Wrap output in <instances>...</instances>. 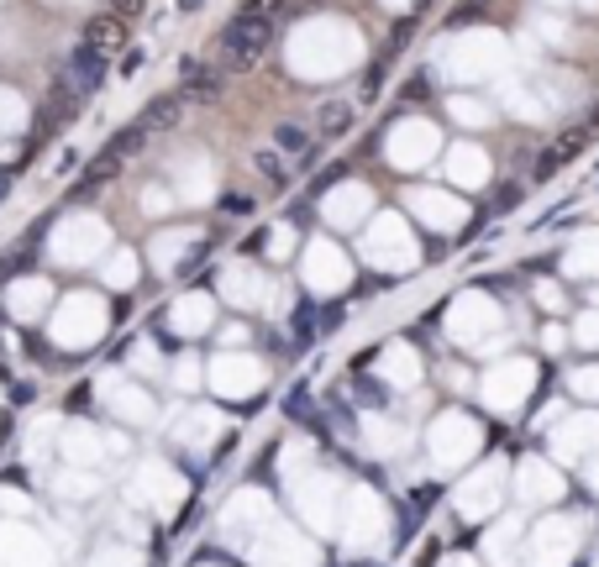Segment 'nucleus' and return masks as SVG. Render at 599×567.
Masks as SVG:
<instances>
[{
    "mask_svg": "<svg viewBox=\"0 0 599 567\" xmlns=\"http://www.w3.org/2000/svg\"><path fill=\"white\" fill-rule=\"evenodd\" d=\"M268 37H274V21H257V16H242L236 11V21H226V32H221V42H215V53H221V74H247V68H257V58L268 53Z\"/></svg>",
    "mask_w": 599,
    "mask_h": 567,
    "instance_id": "1",
    "label": "nucleus"
},
{
    "mask_svg": "<svg viewBox=\"0 0 599 567\" xmlns=\"http://www.w3.org/2000/svg\"><path fill=\"white\" fill-rule=\"evenodd\" d=\"M64 79L79 89V95H95L100 89V79H106V53H95V47H74V58L64 63Z\"/></svg>",
    "mask_w": 599,
    "mask_h": 567,
    "instance_id": "2",
    "label": "nucleus"
},
{
    "mask_svg": "<svg viewBox=\"0 0 599 567\" xmlns=\"http://www.w3.org/2000/svg\"><path fill=\"white\" fill-rule=\"evenodd\" d=\"M589 137H594V131H589V126H568V131H562V137H557V142L547 147V152H541V163H536V173H541V179H547V173H552L557 163H573L578 152H583V147H589Z\"/></svg>",
    "mask_w": 599,
    "mask_h": 567,
    "instance_id": "3",
    "label": "nucleus"
},
{
    "mask_svg": "<svg viewBox=\"0 0 599 567\" xmlns=\"http://www.w3.org/2000/svg\"><path fill=\"white\" fill-rule=\"evenodd\" d=\"M121 42H127V21L116 16V11H100V16L85 21V47L110 53V47H121Z\"/></svg>",
    "mask_w": 599,
    "mask_h": 567,
    "instance_id": "4",
    "label": "nucleus"
},
{
    "mask_svg": "<svg viewBox=\"0 0 599 567\" xmlns=\"http://www.w3.org/2000/svg\"><path fill=\"white\" fill-rule=\"evenodd\" d=\"M116 173H121V158H116V152H100V158H89V168L85 173H79V184L68 189V200H89V194H95V189L100 184H110V179H116Z\"/></svg>",
    "mask_w": 599,
    "mask_h": 567,
    "instance_id": "5",
    "label": "nucleus"
},
{
    "mask_svg": "<svg viewBox=\"0 0 599 567\" xmlns=\"http://www.w3.org/2000/svg\"><path fill=\"white\" fill-rule=\"evenodd\" d=\"M221 89H226V74H221V68H211V63H200V68H194L190 79H184V89H179V95H184V105H215L221 100Z\"/></svg>",
    "mask_w": 599,
    "mask_h": 567,
    "instance_id": "6",
    "label": "nucleus"
},
{
    "mask_svg": "<svg viewBox=\"0 0 599 567\" xmlns=\"http://www.w3.org/2000/svg\"><path fill=\"white\" fill-rule=\"evenodd\" d=\"M179 116H184V95H179V89H173V95H152L148 100V110H142V116H137V126H142V131H169L173 121H179Z\"/></svg>",
    "mask_w": 599,
    "mask_h": 567,
    "instance_id": "7",
    "label": "nucleus"
},
{
    "mask_svg": "<svg viewBox=\"0 0 599 567\" xmlns=\"http://www.w3.org/2000/svg\"><path fill=\"white\" fill-rule=\"evenodd\" d=\"M274 142L284 147V152H295V158H310V152H316V142H310V131H305V126H295V121H284L274 131Z\"/></svg>",
    "mask_w": 599,
    "mask_h": 567,
    "instance_id": "8",
    "label": "nucleus"
},
{
    "mask_svg": "<svg viewBox=\"0 0 599 567\" xmlns=\"http://www.w3.org/2000/svg\"><path fill=\"white\" fill-rule=\"evenodd\" d=\"M347 126H352V100H326L321 105V131L326 137H342Z\"/></svg>",
    "mask_w": 599,
    "mask_h": 567,
    "instance_id": "9",
    "label": "nucleus"
},
{
    "mask_svg": "<svg viewBox=\"0 0 599 567\" xmlns=\"http://www.w3.org/2000/svg\"><path fill=\"white\" fill-rule=\"evenodd\" d=\"M142 147H148V131H142V126H137V121H131V126H121V131L110 137V152H116L121 163H127L131 152H142Z\"/></svg>",
    "mask_w": 599,
    "mask_h": 567,
    "instance_id": "10",
    "label": "nucleus"
},
{
    "mask_svg": "<svg viewBox=\"0 0 599 567\" xmlns=\"http://www.w3.org/2000/svg\"><path fill=\"white\" fill-rule=\"evenodd\" d=\"M253 168H257V173H263V179H268L274 189H284V184H289V179H284V163H278L274 152H253Z\"/></svg>",
    "mask_w": 599,
    "mask_h": 567,
    "instance_id": "11",
    "label": "nucleus"
},
{
    "mask_svg": "<svg viewBox=\"0 0 599 567\" xmlns=\"http://www.w3.org/2000/svg\"><path fill=\"white\" fill-rule=\"evenodd\" d=\"M284 5H289V0H247V5H242V16H257V21H274L278 11H284Z\"/></svg>",
    "mask_w": 599,
    "mask_h": 567,
    "instance_id": "12",
    "label": "nucleus"
},
{
    "mask_svg": "<svg viewBox=\"0 0 599 567\" xmlns=\"http://www.w3.org/2000/svg\"><path fill=\"white\" fill-rule=\"evenodd\" d=\"M484 16V0H457V5H452V26H468V21H478Z\"/></svg>",
    "mask_w": 599,
    "mask_h": 567,
    "instance_id": "13",
    "label": "nucleus"
},
{
    "mask_svg": "<svg viewBox=\"0 0 599 567\" xmlns=\"http://www.w3.org/2000/svg\"><path fill=\"white\" fill-rule=\"evenodd\" d=\"M110 11L121 21H131V16H142V0H110Z\"/></svg>",
    "mask_w": 599,
    "mask_h": 567,
    "instance_id": "14",
    "label": "nucleus"
},
{
    "mask_svg": "<svg viewBox=\"0 0 599 567\" xmlns=\"http://www.w3.org/2000/svg\"><path fill=\"white\" fill-rule=\"evenodd\" d=\"M142 58H148L142 47H127V58H121V74H137V68H142Z\"/></svg>",
    "mask_w": 599,
    "mask_h": 567,
    "instance_id": "15",
    "label": "nucleus"
},
{
    "mask_svg": "<svg viewBox=\"0 0 599 567\" xmlns=\"http://www.w3.org/2000/svg\"><path fill=\"white\" fill-rule=\"evenodd\" d=\"M221 205H226V210H236V215H242V210H253V200H247V194H226Z\"/></svg>",
    "mask_w": 599,
    "mask_h": 567,
    "instance_id": "16",
    "label": "nucleus"
},
{
    "mask_svg": "<svg viewBox=\"0 0 599 567\" xmlns=\"http://www.w3.org/2000/svg\"><path fill=\"white\" fill-rule=\"evenodd\" d=\"M11 194V168H0V200Z\"/></svg>",
    "mask_w": 599,
    "mask_h": 567,
    "instance_id": "17",
    "label": "nucleus"
},
{
    "mask_svg": "<svg viewBox=\"0 0 599 567\" xmlns=\"http://www.w3.org/2000/svg\"><path fill=\"white\" fill-rule=\"evenodd\" d=\"M179 11H200V0H179Z\"/></svg>",
    "mask_w": 599,
    "mask_h": 567,
    "instance_id": "18",
    "label": "nucleus"
},
{
    "mask_svg": "<svg viewBox=\"0 0 599 567\" xmlns=\"http://www.w3.org/2000/svg\"><path fill=\"white\" fill-rule=\"evenodd\" d=\"M589 131H599V105H594V116H589Z\"/></svg>",
    "mask_w": 599,
    "mask_h": 567,
    "instance_id": "19",
    "label": "nucleus"
}]
</instances>
